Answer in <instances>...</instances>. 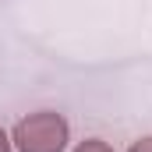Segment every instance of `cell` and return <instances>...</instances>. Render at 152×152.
I'll return each mask as SVG.
<instances>
[{
	"mask_svg": "<svg viewBox=\"0 0 152 152\" xmlns=\"http://www.w3.org/2000/svg\"><path fill=\"white\" fill-rule=\"evenodd\" d=\"M18 152H64L67 149V120L57 110H39L21 117L11 131Z\"/></svg>",
	"mask_w": 152,
	"mask_h": 152,
	"instance_id": "6da1fadb",
	"label": "cell"
},
{
	"mask_svg": "<svg viewBox=\"0 0 152 152\" xmlns=\"http://www.w3.org/2000/svg\"><path fill=\"white\" fill-rule=\"evenodd\" d=\"M127 152H152V138H142V142H134Z\"/></svg>",
	"mask_w": 152,
	"mask_h": 152,
	"instance_id": "3957f363",
	"label": "cell"
},
{
	"mask_svg": "<svg viewBox=\"0 0 152 152\" xmlns=\"http://www.w3.org/2000/svg\"><path fill=\"white\" fill-rule=\"evenodd\" d=\"M75 152H113L103 138H85V142H78L75 145Z\"/></svg>",
	"mask_w": 152,
	"mask_h": 152,
	"instance_id": "7a4b0ae2",
	"label": "cell"
},
{
	"mask_svg": "<svg viewBox=\"0 0 152 152\" xmlns=\"http://www.w3.org/2000/svg\"><path fill=\"white\" fill-rule=\"evenodd\" d=\"M0 152H14V142L7 138V131L0 127Z\"/></svg>",
	"mask_w": 152,
	"mask_h": 152,
	"instance_id": "277c9868",
	"label": "cell"
}]
</instances>
